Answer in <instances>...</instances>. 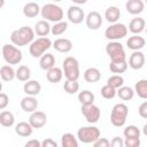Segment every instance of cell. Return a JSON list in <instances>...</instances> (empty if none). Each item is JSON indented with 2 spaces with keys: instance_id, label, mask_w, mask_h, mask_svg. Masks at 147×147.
I'll use <instances>...</instances> for the list:
<instances>
[{
  "instance_id": "2",
  "label": "cell",
  "mask_w": 147,
  "mask_h": 147,
  "mask_svg": "<svg viewBox=\"0 0 147 147\" xmlns=\"http://www.w3.org/2000/svg\"><path fill=\"white\" fill-rule=\"evenodd\" d=\"M53 46V42L51 41L49 38L47 37H39L34 39L30 46H29V52L32 57H41L46 51H48Z\"/></svg>"
},
{
  "instance_id": "47",
  "label": "cell",
  "mask_w": 147,
  "mask_h": 147,
  "mask_svg": "<svg viewBox=\"0 0 147 147\" xmlns=\"http://www.w3.org/2000/svg\"><path fill=\"white\" fill-rule=\"evenodd\" d=\"M24 146L25 147H41V142L37 139H32V140H29L28 142H25Z\"/></svg>"
},
{
  "instance_id": "6",
  "label": "cell",
  "mask_w": 147,
  "mask_h": 147,
  "mask_svg": "<svg viewBox=\"0 0 147 147\" xmlns=\"http://www.w3.org/2000/svg\"><path fill=\"white\" fill-rule=\"evenodd\" d=\"M2 57L8 64H18L23 59L22 52L14 44H6L2 46Z\"/></svg>"
},
{
  "instance_id": "21",
  "label": "cell",
  "mask_w": 147,
  "mask_h": 147,
  "mask_svg": "<svg viewBox=\"0 0 147 147\" xmlns=\"http://www.w3.org/2000/svg\"><path fill=\"white\" fill-rule=\"evenodd\" d=\"M146 28V22L144 18L141 17H134L131 20L130 24H129V30L133 33V34H139L141 33Z\"/></svg>"
},
{
  "instance_id": "48",
  "label": "cell",
  "mask_w": 147,
  "mask_h": 147,
  "mask_svg": "<svg viewBox=\"0 0 147 147\" xmlns=\"http://www.w3.org/2000/svg\"><path fill=\"white\" fill-rule=\"evenodd\" d=\"M74 3H76V5H84V3H86L87 2V0H71Z\"/></svg>"
},
{
  "instance_id": "31",
  "label": "cell",
  "mask_w": 147,
  "mask_h": 147,
  "mask_svg": "<svg viewBox=\"0 0 147 147\" xmlns=\"http://www.w3.org/2000/svg\"><path fill=\"white\" fill-rule=\"evenodd\" d=\"M78 138H76L72 133H64L61 137V146L62 147H78Z\"/></svg>"
},
{
  "instance_id": "5",
  "label": "cell",
  "mask_w": 147,
  "mask_h": 147,
  "mask_svg": "<svg viewBox=\"0 0 147 147\" xmlns=\"http://www.w3.org/2000/svg\"><path fill=\"white\" fill-rule=\"evenodd\" d=\"M62 70L64 74V77L70 80H78L79 78V63L76 57L68 56L63 61Z\"/></svg>"
},
{
  "instance_id": "34",
  "label": "cell",
  "mask_w": 147,
  "mask_h": 147,
  "mask_svg": "<svg viewBox=\"0 0 147 147\" xmlns=\"http://www.w3.org/2000/svg\"><path fill=\"white\" fill-rule=\"evenodd\" d=\"M78 101L82 105H91V103L94 102V94L88 90H84V91L79 92Z\"/></svg>"
},
{
  "instance_id": "26",
  "label": "cell",
  "mask_w": 147,
  "mask_h": 147,
  "mask_svg": "<svg viewBox=\"0 0 147 147\" xmlns=\"http://www.w3.org/2000/svg\"><path fill=\"white\" fill-rule=\"evenodd\" d=\"M39 65L42 70H49L51 68L55 67V57L51 53H45L40 60H39Z\"/></svg>"
},
{
  "instance_id": "12",
  "label": "cell",
  "mask_w": 147,
  "mask_h": 147,
  "mask_svg": "<svg viewBox=\"0 0 147 147\" xmlns=\"http://www.w3.org/2000/svg\"><path fill=\"white\" fill-rule=\"evenodd\" d=\"M29 123L33 126V129H41L47 123V116L44 111L36 110V111L31 113V115L29 117Z\"/></svg>"
},
{
  "instance_id": "50",
  "label": "cell",
  "mask_w": 147,
  "mask_h": 147,
  "mask_svg": "<svg viewBox=\"0 0 147 147\" xmlns=\"http://www.w3.org/2000/svg\"><path fill=\"white\" fill-rule=\"evenodd\" d=\"M53 1H55V2H60V1H62V0H53Z\"/></svg>"
},
{
  "instance_id": "14",
  "label": "cell",
  "mask_w": 147,
  "mask_h": 147,
  "mask_svg": "<svg viewBox=\"0 0 147 147\" xmlns=\"http://www.w3.org/2000/svg\"><path fill=\"white\" fill-rule=\"evenodd\" d=\"M129 65L133 70H139L145 65V55L140 51H133L129 57Z\"/></svg>"
},
{
  "instance_id": "18",
  "label": "cell",
  "mask_w": 147,
  "mask_h": 147,
  "mask_svg": "<svg viewBox=\"0 0 147 147\" xmlns=\"http://www.w3.org/2000/svg\"><path fill=\"white\" fill-rule=\"evenodd\" d=\"M53 48L60 53H69L72 49V42L67 38H59L53 42Z\"/></svg>"
},
{
  "instance_id": "22",
  "label": "cell",
  "mask_w": 147,
  "mask_h": 147,
  "mask_svg": "<svg viewBox=\"0 0 147 147\" xmlns=\"http://www.w3.org/2000/svg\"><path fill=\"white\" fill-rule=\"evenodd\" d=\"M52 30V26L49 25L48 21L46 20H41V21H38L36 24H34V32L38 37H46Z\"/></svg>"
},
{
  "instance_id": "20",
  "label": "cell",
  "mask_w": 147,
  "mask_h": 147,
  "mask_svg": "<svg viewBox=\"0 0 147 147\" xmlns=\"http://www.w3.org/2000/svg\"><path fill=\"white\" fill-rule=\"evenodd\" d=\"M15 132L16 134H18L20 137H23V138H26V137H30L33 132V126L29 123V122H20L16 124L15 126Z\"/></svg>"
},
{
  "instance_id": "10",
  "label": "cell",
  "mask_w": 147,
  "mask_h": 147,
  "mask_svg": "<svg viewBox=\"0 0 147 147\" xmlns=\"http://www.w3.org/2000/svg\"><path fill=\"white\" fill-rule=\"evenodd\" d=\"M80 110H82L83 116L85 117V119L90 124H94V123H96L100 119L101 110L94 103H91V105H82Z\"/></svg>"
},
{
  "instance_id": "52",
  "label": "cell",
  "mask_w": 147,
  "mask_h": 147,
  "mask_svg": "<svg viewBox=\"0 0 147 147\" xmlns=\"http://www.w3.org/2000/svg\"><path fill=\"white\" fill-rule=\"evenodd\" d=\"M146 33H147V28H146Z\"/></svg>"
},
{
  "instance_id": "25",
  "label": "cell",
  "mask_w": 147,
  "mask_h": 147,
  "mask_svg": "<svg viewBox=\"0 0 147 147\" xmlns=\"http://www.w3.org/2000/svg\"><path fill=\"white\" fill-rule=\"evenodd\" d=\"M62 77H63V70L60 69V68H57V67H53V68H51L49 70H47L46 78H47V80H48L49 83L56 84V83L61 82Z\"/></svg>"
},
{
  "instance_id": "3",
  "label": "cell",
  "mask_w": 147,
  "mask_h": 147,
  "mask_svg": "<svg viewBox=\"0 0 147 147\" xmlns=\"http://www.w3.org/2000/svg\"><path fill=\"white\" fill-rule=\"evenodd\" d=\"M129 115V108L125 103H116L110 113V122L114 126L121 127L125 124Z\"/></svg>"
},
{
  "instance_id": "32",
  "label": "cell",
  "mask_w": 147,
  "mask_h": 147,
  "mask_svg": "<svg viewBox=\"0 0 147 147\" xmlns=\"http://www.w3.org/2000/svg\"><path fill=\"white\" fill-rule=\"evenodd\" d=\"M134 92L139 98L147 100V79H140L134 85Z\"/></svg>"
},
{
  "instance_id": "41",
  "label": "cell",
  "mask_w": 147,
  "mask_h": 147,
  "mask_svg": "<svg viewBox=\"0 0 147 147\" xmlns=\"http://www.w3.org/2000/svg\"><path fill=\"white\" fill-rule=\"evenodd\" d=\"M124 146L125 147H139L140 146V138H125Z\"/></svg>"
},
{
  "instance_id": "38",
  "label": "cell",
  "mask_w": 147,
  "mask_h": 147,
  "mask_svg": "<svg viewBox=\"0 0 147 147\" xmlns=\"http://www.w3.org/2000/svg\"><path fill=\"white\" fill-rule=\"evenodd\" d=\"M101 95L102 98L107 99V100H110V99H114L116 95H117V90L108 84H106L105 86L101 87Z\"/></svg>"
},
{
  "instance_id": "33",
  "label": "cell",
  "mask_w": 147,
  "mask_h": 147,
  "mask_svg": "<svg viewBox=\"0 0 147 147\" xmlns=\"http://www.w3.org/2000/svg\"><path fill=\"white\" fill-rule=\"evenodd\" d=\"M31 76V70L26 65H20L16 69V78L20 82H28Z\"/></svg>"
},
{
  "instance_id": "29",
  "label": "cell",
  "mask_w": 147,
  "mask_h": 147,
  "mask_svg": "<svg viewBox=\"0 0 147 147\" xmlns=\"http://www.w3.org/2000/svg\"><path fill=\"white\" fill-rule=\"evenodd\" d=\"M134 90L129 87V86H121L119 88H117V95L121 100L123 101H129L132 100L134 96Z\"/></svg>"
},
{
  "instance_id": "44",
  "label": "cell",
  "mask_w": 147,
  "mask_h": 147,
  "mask_svg": "<svg viewBox=\"0 0 147 147\" xmlns=\"http://www.w3.org/2000/svg\"><path fill=\"white\" fill-rule=\"evenodd\" d=\"M138 113H139L140 117L147 119V101L142 102V103L139 106V108H138Z\"/></svg>"
},
{
  "instance_id": "39",
  "label": "cell",
  "mask_w": 147,
  "mask_h": 147,
  "mask_svg": "<svg viewBox=\"0 0 147 147\" xmlns=\"http://www.w3.org/2000/svg\"><path fill=\"white\" fill-rule=\"evenodd\" d=\"M123 134L125 138H140V130L136 125H127L124 129Z\"/></svg>"
},
{
  "instance_id": "17",
  "label": "cell",
  "mask_w": 147,
  "mask_h": 147,
  "mask_svg": "<svg viewBox=\"0 0 147 147\" xmlns=\"http://www.w3.org/2000/svg\"><path fill=\"white\" fill-rule=\"evenodd\" d=\"M23 91L26 95H32V96H36L40 93L41 91V85L38 80H34V79H29L26 83H24V86H23Z\"/></svg>"
},
{
  "instance_id": "46",
  "label": "cell",
  "mask_w": 147,
  "mask_h": 147,
  "mask_svg": "<svg viewBox=\"0 0 147 147\" xmlns=\"http://www.w3.org/2000/svg\"><path fill=\"white\" fill-rule=\"evenodd\" d=\"M41 147H57V142L55 140L48 138V139H45L41 142Z\"/></svg>"
},
{
  "instance_id": "35",
  "label": "cell",
  "mask_w": 147,
  "mask_h": 147,
  "mask_svg": "<svg viewBox=\"0 0 147 147\" xmlns=\"http://www.w3.org/2000/svg\"><path fill=\"white\" fill-rule=\"evenodd\" d=\"M127 65L129 64H127L126 61H123V62H113V61H110L109 69L114 74H123L127 70Z\"/></svg>"
},
{
  "instance_id": "51",
  "label": "cell",
  "mask_w": 147,
  "mask_h": 147,
  "mask_svg": "<svg viewBox=\"0 0 147 147\" xmlns=\"http://www.w3.org/2000/svg\"><path fill=\"white\" fill-rule=\"evenodd\" d=\"M145 3H146V5H147V0H145Z\"/></svg>"
},
{
  "instance_id": "1",
  "label": "cell",
  "mask_w": 147,
  "mask_h": 147,
  "mask_svg": "<svg viewBox=\"0 0 147 147\" xmlns=\"http://www.w3.org/2000/svg\"><path fill=\"white\" fill-rule=\"evenodd\" d=\"M34 30L30 26H22L17 30H14L10 34V41L15 46H26L34 40Z\"/></svg>"
},
{
  "instance_id": "40",
  "label": "cell",
  "mask_w": 147,
  "mask_h": 147,
  "mask_svg": "<svg viewBox=\"0 0 147 147\" xmlns=\"http://www.w3.org/2000/svg\"><path fill=\"white\" fill-rule=\"evenodd\" d=\"M107 84L110 85V86H113V87H115L117 90L121 86H123L124 79H123V77L121 75H114V76H111V77H109L107 79Z\"/></svg>"
},
{
  "instance_id": "16",
  "label": "cell",
  "mask_w": 147,
  "mask_h": 147,
  "mask_svg": "<svg viewBox=\"0 0 147 147\" xmlns=\"http://www.w3.org/2000/svg\"><path fill=\"white\" fill-rule=\"evenodd\" d=\"M145 3L142 0H127L125 3V9L131 15H138L144 11Z\"/></svg>"
},
{
  "instance_id": "30",
  "label": "cell",
  "mask_w": 147,
  "mask_h": 147,
  "mask_svg": "<svg viewBox=\"0 0 147 147\" xmlns=\"http://www.w3.org/2000/svg\"><path fill=\"white\" fill-rule=\"evenodd\" d=\"M15 122V117H14V114L10 113V111H7V110H3L0 113V124L5 127H10L13 126Z\"/></svg>"
},
{
  "instance_id": "36",
  "label": "cell",
  "mask_w": 147,
  "mask_h": 147,
  "mask_svg": "<svg viewBox=\"0 0 147 147\" xmlns=\"http://www.w3.org/2000/svg\"><path fill=\"white\" fill-rule=\"evenodd\" d=\"M63 90L68 93V94H75L78 92L79 90V83L77 80H70L67 79L63 84Z\"/></svg>"
},
{
  "instance_id": "19",
  "label": "cell",
  "mask_w": 147,
  "mask_h": 147,
  "mask_svg": "<svg viewBox=\"0 0 147 147\" xmlns=\"http://www.w3.org/2000/svg\"><path fill=\"white\" fill-rule=\"evenodd\" d=\"M145 44H146L145 39L139 34H133L126 40V46L131 51H140L145 46Z\"/></svg>"
},
{
  "instance_id": "4",
  "label": "cell",
  "mask_w": 147,
  "mask_h": 147,
  "mask_svg": "<svg viewBox=\"0 0 147 147\" xmlns=\"http://www.w3.org/2000/svg\"><path fill=\"white\" fill-rule=\"evenodd\" d=\"M40 15L42 18H45L46 21L49 22H60L63 18V10L60 6L55 5V3H46L41 7L40 10Z\"/></svg>"
},
{
  "instance_id": "42",
  "label": "cell",
  "mask_w": 147,
  "mask_h": 147,
  "mask_svg": "<svg viewBox=\"0 0 147 147\" xmlns=\"http://www.w3.org/2000/svg\"><path fill=\"white\" fill-rule=\"evenodd\" d=\"M94 147H109L110 146V141L106 138H98L94 142H93Z\"/></svg>"
},
{
  "instance_id": "43",
  "label": "cell",
  "mask_w": 147,
  "mask_h": 147,
  "mask_svg": "<svg viewBox=\"0 0 147 147\" xmlns=\"http://www.w3.org/2000/svg\"><path fill=\"white\" fill-rule=\"evenodd\" d=\"M8 103H9V98H8V95L6 94V93H0V109L2 110V109H5L7 106H8Z\"/></svg>"
},
{
  "instance_id": "27",
  "label": "cell",
  "mask_w": 147,
  "mask_h": 147,
  "mask_svg": "<svg viewBox=\"0 0 147 147\" xmlns=\"http://www.w3.org/2000/svg\"><path fill=\"white\" fill-rule=\"evenodd\" d=\"M0 77L3 82H11L16 78V70L11 65H2L0 69Z\"/></svg>"
},
{
  "instance_id": "23",
  "label": "cell",
  "mask_w": 147,
  "mask_h": 147,
  "mask_svg": "<svg viewBox=\"0 0 147 147\" xmlns=\"http://www.w3.org/2000/svg\"><path fill=\"white\" fill-rule=\"evenodd\" d=\"M40 10H41V8H40L39 5L36 3V2H28V3H25L24 7H23V14H24V16L28 17V18H33V17H36L38 14H40Z\"/></svg>"
},
{
  "instance_id": "37",
  "label": "cell",
  "mask_w": 147,
  "mask_h": 147,
  "mask_svg": "<svg viewBox=\"0 0 147 147\" xmlns=\"http://www.w3.org/2000/svg\"><path fill=\"white\" fill-rule=\"evenodd\" d=\"M67 29H68V23L64 21H60V22L54 23L51 32L53 36H61L62 33H64L67 31Z\"/></svg>"
},
{
  "instance_id": "45",
  "label": "cell",
  "mask_w": 147,
  "mask_h": 147,
  "mask_svg": "<svg viewBox=\"0 0 147 147\" xmlns=\"http://www.w3.org/2000/svg\"><path fill=\"white\" fill-rule=\"evenodd\" d=\"M111 147H124V140L119 137H114L113 140L110 141Z\"/></svg>"
},
{
  "instance_id": "11",
  "label": "cell",
  "mask_w": 147,
  "mask_h": 147,
  "mask_svg": "<svg viewBox=\"0 0 147 147\" xmlns=\"http://www.w3.org/2000/svg\"><path fill=\"white\" fill-rule=\"evenodd\" d=\"M67 17L72 24H79L85 20V14L79 6H70L67 11Z\"/></svg>"
},
{
  "instance_id": "7",
  "label": "cell",
  "mask_w": 147,
  "mask_h": 147,
  "mask_svg": "<svg viewBox=\"0 0 147 147\" xmlns=\"http://www.w3.org/2000/svg\"><path fill=\"white\" fill-rule=\"evenodd\" d=\"M106 53L113 62H123L126 61V55L124 47L118 41H109L106 46Z\"/></svg>"
},
{
  "instance_id": "24",
  "label": "cell",
  "mask_w": 147,
  "mask_h": 147,
  "mask_svg": "<svg viewBox=\"0 0 147 147\" xmlns=\"http://www.w3.org/2000/svg\"><path fill=\"white\" fill-rule=\"evenodd\" d=\"M119 17H121V10L116 6H110L105 11V18H106V21L109 22V23H111V24L113 23H116Z\"/></svg>"
},
{
  "instance_id": "9",
  "label": "cell",
  "mask_w": 147,
  "mask_h": 147,
  "mask_svg": "<svg viewBox=\"0 0 147 147\" xmlns=\"http://www.w3.org/2000/svg\"><path fill=\"white\" fill-rule=\"evenodd\" d=\"M127 34V28L123 23H113L110 24L106 31H105V37L110 40V41H116L119 39H123Z\"/></svg>"
},
{
  "instance_id": "8",
  "label": "cell",
  "mask_w": 147,
  "mask_h": 147,
  "mask_svg": "<svg viewBox=\"0 0 147 147\" xmlns=\"http://www.w3.org/2000/svg\"><path fill=\"white\" fill-rule=\"evenodd\" d=\"M77 138L83 144H93L100 138V130L96 126H83L77 131Z\"/></svg>"
},
{
  "instance_id": "28",
  "label": "cell",
  "mask_w": 147,
  "mask_h": 147,
  "mask_svg": "<svg viewBox=\"0 0 147 147\" xmlns=\"http://www.w3.org/2000/svg\"><path fill=\"white\" fill-rule=\"evenodd\" d=\"M101 78V74L96 68H87L84 71V79L87 83H96Z\"/></svg>"
},
{
  "instance_id": "49",
  "label": "cell",
  "mask_w": 147,
  "mask_h": 147,
  "mask_svg": "<svg viewBox=\"0 0 147 147\" xmlns=\"http://www.w3.org/2000/svg\"><path fill=\"white\" fill-rule=\"evenodd\" d=\"M142 133H144V134L147 137V123H146V124L142 126Z\"/></svg>"
},
{
  "instance_id": "15",
  "label": "cell",
  "mask_w": 147,
  "mask_h": 147,
  "mask_svg": "<svg viewBox=\"0 0 147 147\" xmlns=\"http://www.w3.org/2000/svg\"><path fill=\"white\" fill-rule=\"evenodd\" d=\"M38 100L32 96V95H28L25 98H23L21 100V108L25 111V113H33L38 109Z\"/></svg>"
},
{
  "instance_id": "13",
  "label": "cell",
  "mask_w": 147,
  "mask_h": 147,
  "mask_svg": "<svg viewBox=\"0 0 147 147\" xmlns=\"http://www.w3.org/2000/svg\"><path fill=\"white\" fill-rule=\"evenodd\" d=\"M85 22H86V26L90 30H98L101 25H102V17L101 14L98 11H90L86 17H85Z\"/></svg>"
}]
</instances>
